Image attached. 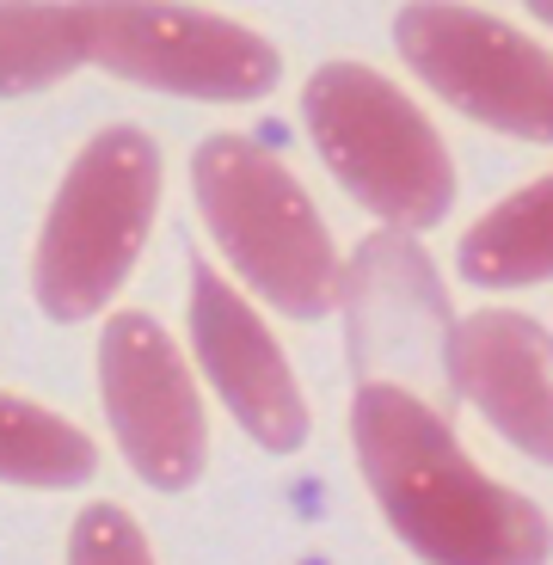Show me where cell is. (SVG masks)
I'll return each instance as SVG.
<instances>
[{
	"mask_svg": "<svg viewBox=\"0 0 553 565\" xmlns=\"http://www.w3.org/2000/svg\"><path fill=\"white\" fill-rule=\"evenodd\" d=\"M394 43L412 74L474 124L553 141V56L517 25L455 0H412L394 19Z\"/></svg>",
	"mask_w": 553,
	"mask_h": 565,
	"instance_id": "8992f818",
	"label": "cell"
},
{
	"mask_svg": "<svg viewBox=\"0 0 553 565\" xmlns=\"http://www.w3.org/2000/svg\"><path fill=\"white\" fill-rule=\"evenodd\" d=\"M68 553L74 559H148V541L117 504H93L81 523H74Z\"/></svg>",
	"mask_w": 553,
	"mask_h": 565,
	"instance_id": "5bb4252c",
	"label": "cell"
},
{
	"mask_svg": "<svg viewBox=\"0 0 553 565\" xmlns=\"http://www.w3.org/2000/svg\"><path fill=\"white\" fill-rule=\"evenodd\" d=\"M160 210V154L142 129H99L43 215L31 282L50 320H86L124 289Z\"/></svg>",
	"mask_w": 553,
	"mask_h": 565,
	"instance_id": "3957f363",
	"label": "cell"
},
{
	"mask_svg": "<svg viewBox=\"0 0 553 565\" xmlns=\"http://www.w3.org/2000/svg\"><path fill=\"white\" fill-rule=\"evenodd\" d=\"M191 184L210 241L277 313L313 320L339 301L332 234L277 154L246 136H210L191 160Z\"/></svg>",
	"mask_w": 553,
	"mask_h": 565,
	"instance_id": "7a4b0ae2",
	"label": "cell"
},
{
	"mask_svg": "<svg viewBox=\"0 0 553 565\" xmlns=\"http://www.w3.org/2000/svg\"><path fill=\"white\" fill-rule=\"evenodd\" d=\"M191 344H198L203 375L227 399L234 424L270 455L301 449L308 437V399L296 387V369L277 351L270 326L246 308V296L215 277V265H191Z\"/></svg>",
	"mask_w": 553,
	"mask_h": 565,
	"instance_id": "9c48e42d",
	"label": "cell"
},
{
	"mask_svg": "<svg viewBox=\"0 0 553 565\" xmlns=\"http://www.w3.org/2000/svg\"><path fill=\"white\" fill-rule=\"evenodd\" d=\"M313 148L363 210L394 227H430L455 203V167L425 111L363 62H327L301 93Z\"/></svg>",
	"mask_w": 553,
	"mask_h": 565,
	"instance_id": "277c9868",
	"label": "cell"
},
{
	"mask_svg": "<svg viewBox=\"0 0 553 565\" xmlns=\"http://www.w3.org/2000/svg\"><path fill=\"white\" fill-rule=\"evenodd\" d=\"M86 62L155 93L184 99H258L277 86L284 62L258 31L215 19L179 0H74Z\"/></svg>",
	"mask_w": 553,
	"mask_h": 565,
	"instance_id": "5b68a950",
	"label": "cell"
},
{
	"mask_svg": "<svg viewBox=\"0 0 553 565\" xmlns=\"http://www.w3.org/2000/svg\"><path fill=\"white\" fill-rule=\"evenodd\" d=\"M529 13H541V19L553 25V0H529Z\"/></svg>",
	"mask_w": 553,
	"mask_h": 565,
	"instance_id": "9a60e30c",
	"label": "cell"
},
{
	"mask_svg": "<svg viewBox=\"0 0 553 565\" xmlns=\"http://www.w3.org/2000/svg\"><path fill=\"white\" fill-rule=\"evenodd\" d=\"M86 62L74 0H0V99L43 93Z\"/></svg>",
	"mask_w": 553,
	"mask_h": 565,
	"instance_id": "7c38bea8",
	"label": "cell"
},
{
	"mask_svg": "<svg viewBox=\"0 0 553 565\" xmlns=\"http://www.w3.org/2000/svg\"><path fill=\"white\" fill-rule=\"evenodd\" d=\"M461 277L480 289H517V282L553 277V172L498 203L461 241Z\"/></svg>",
	"mask_w": 553,
	"mask_h": 565,
	"instance_id": "8fae6325",
	"label": "cell"
},
{
	"mask_svg": "<svg viewBox=\"0 0 553 565\" xmlns=\"http://www.w3.org/2000/svg\"><path fill=\"white\" fill-rule=\"evenodd\" d=\"M339 296L351 313V356L357 382H382L400 369L425 399H437L449 382V301L430 270V258L406 234H375L357 246L351 270H339Z\"/></svg>",
	"mask_w": 553,
	"mask_h": 565,
	"instance_id": "ba28073f",
	"label": "cell"
},
{
	"mask_svg": "<svg viewBox=\"0 0 553 565\" xmlns=\"http://www.w3.org/2000/svg\"><path fill=\"white\" fill-rule=\"evenodd\" d=\"M449 382L504 443L553 467V332L523 313H474L449 332Z\"/></svg>",
	"mask_w": 553,
	"mask_h": 565,
	"instance_id": "30bf717a",
	"label": "cell"
},
{
	"mask_svg": "<svg viewBox=\"0 0 553 565\" xmlns=\"http://www.w3.org/2000/svg\"><path fill=\"white\" fill-rule=\"evenodd\" d=\"M93 443H86L81 424L56 418V412L31 406L19 394H0V480L7 486H81L93 480Z\"/></svg>",
	"mask_w": 553,
	"mask_h": 565,
	"instance_id": "4fadbf2b",
	"label": "cell"
},
{
	"mask_svg": "<svg viewBox=\"0 0 553 565\" xmlns=\"http://www.w3.org/2000/svg\"><path fill=\"white\" fill-rule=\"evenodd\" d=\"M99 387L105 418L124 443L129 467L160 492H179L203 473L210 455V424L203 399L191 387L179 344L160 332L148 313H117L99 339Z\"/></svg>",
	"mask_w": 553,
	"mask_h": 565,
	"instance_id": "52a82bcc",
	"label": "cell"
},
{
	"mask_svg": "<svg viewBox=\"0 0 553 565\" xmlns=\"http://www.w3.org/2000/svg\"><path fill=\"white\" fill-rule=\"evenodd\" d=\"M351 443L375 504L418 559L449 565H535L553 529L523 492L498 486L455 443L437 399L400 382H357Z\"/></svg>",
	"mask_w": 553,
	"mask_h": 565,
	"instance_id": "6da1fadb",
	"label": "cell"
}]
</instances>
